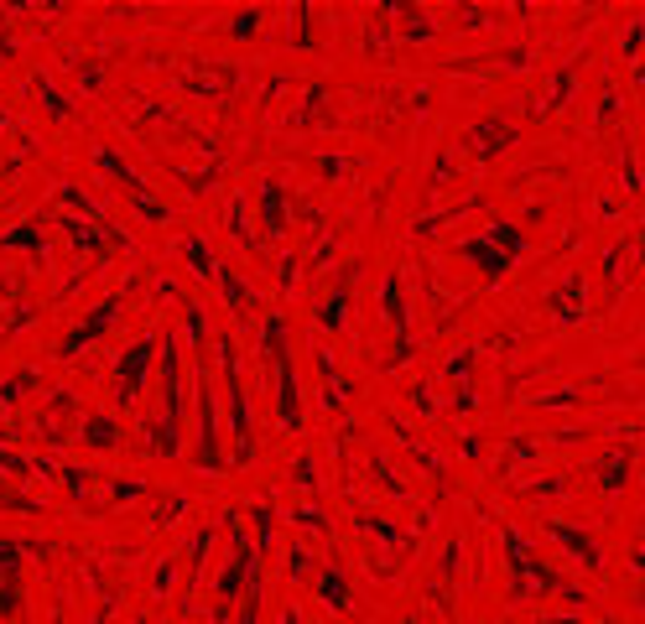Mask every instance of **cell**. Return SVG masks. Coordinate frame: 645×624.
<instances>
[{
    "label": "cell",
    "instance_id": "19",
    "mask_svg": "<svg viewBox=\"0 0 645 624\" xmlns=\"http://www.w3.org/2000/svg\"><path fill=\"white\" fill-rule=\"evenodd\" d=\"M573 84H578V63H562L557 78L547 84V94H541V104H536V115H562L567 99H573Z\"/></svg>",
    "mask_w": 645,
    "mask_h": 624
},
{
    "label": "cell",
    "instance_id": "3",
    "mask_svg": "<svg viewBox=\"0 0 645 624\" xmlns=\"http://www.w3.org/2000/svg\"><path fill=\"white\" fill-rule=\"evenodd\" d=\"M255 349H261V359L276 370V416L287 432H302V390H297V370H292V349H287V318L281 312H271V318L261 323V333H255Z\"/></svg>",
    "mask_w": 645,
    "mask_h": 624
},
{
    "label": "cell",
    "instance_id": "9",
    "mask_svg": "<svg viewBox=\"0 0 645 624\" xmlns=\"http://www.w3.org/2000/svg\"><path fill=\"white\" fill-rule=\"evenodd\" d=\"M120 307H125V292H115V297L99 302V307L89 312V318H84V323H79V328H73V333L63 338V344H58V359H73L79 349H89L94 338H105V333L115 328V318H120Z\"/></svg>",
    "mask_w": 645,
    "mask_h": 624
},
{
    "label": "cell",
    "instance_id": "32",
    "mask_svg": "<svg viewBox=\"0 0 645 624\" xmlns=\"http://www.w3.org/2000/svg\"><path fill=\"white\" fill-rule=\"evenodd\" d=\"M396 11L406 16V42H422V37L437 32V21H432L427 11H417V6H396Z\"/></svg>",
    "mask_w": 645,
    "mask_h": 624
},
{
    "label": "cell",
    "instance_id": "12",
    "mask_svg": "<svg viewBox=\"0 0 645 624\" xmlns=\"http://www.w3.org/2000/svg\"><path fill=\"white\" fill-rule=\"evenodd\" d=\"M469 141L479 146V162H500V156L521 141V130L500 115H479V120H469Z\"/></svg>",
    "mask_w": 645,
    "mask_h": 624
},
{
    "label": "cell",
    "instance_id": "17",
    "mask_svg": "<svg viewBox=\"0 0 645 624\" xmlns=\"http://www.w3.org/2000/svg\"><path fill=\"white\" fill-rule=\"evenodd\" d=\"M214 281H219V292H224L229 312H235V323H255V292H250V286H245V281H240L235 271L224 266V260H219V271H214Z\"/></svg>",
    "mask_w": 645,
    "mask_h": 624
},
{
    "label": "cell",
    "instance_id": "7",
    "mask_svg": "<svg viewBox=\"0 0 645 624\" xmlns=\"http://www.w3.org/2000/svg\"><path fill=\"white\" fill-rule=\"evenodd\" d=\"M380 307H385L391 333H396V349L385 359V370H401V364L417 359V344H411V307H406V286H401L396 271H385V281H380Z\"/></svg>",
    "mask_w": 645,
    "mask_h": 624
},
{
    "label": "cell",
    "instance_id": "41",
    "mask_svg": "<svg viewBox=\"0 0 645 624\" xmlns=\"http://www.w3.org/2000/svg\"><path fill=\"white\" fill-rule=\"evenodd\" d=\"M469 370H474V344H469V349H453V359H448L443 375H448L453 385H463V375H469Z\"/></svg>",
    "mask_w": 645,
    "mask_h": 624
},
{
    "label": "cell",
    "instance_id": "40",
    "mask_svg": "<svg viewBox=\"0 0 645 624\" xmlns=\"http://www.w3.org/2000/svg\"><path fill=\"white\" fill-rule=\"evenodd\" d=\"M640 42H645V16H635V21L625 26V37H619V58H625V63H630V58H635V47H640Z\"/></svg>",
    "mask_w": 645,
    "mask_h": 624
},
{
    "label": "cell",
    "instance_id": "50",
    "mask_svg": "<svg viewBox=\"0 0 645 624\" xmlns=\"http://www.w3.org/2000/svg\"><path fill=\"white\" fill-rule=\"evenodd\" d=\"M453 411H474V390H469V385L453 390Z\"/></svg>",
    "mask_w": 645,
    "mask_h": 624
},
{
    "label": "cell",
    "instance_id": "4",
    "mask_svg": "<svg viewBox=\"0 0 645 624\" xmlns=\"http://www.w3.org/2000/svg\"><path fill=\"white\" fill-rule=\"evenodd\" d=\"M198 364H193V375H198V442H193V468H203V474H219V468L229 463L224 458V442H219V422H214V380H209V349H193Z\"/></svg>",
    "mask_w": 645,
    "mask_h": 624
},
{
    "label": "cell",
    "instance_id": "46",
    "mask_svg": "<svg viewBox=\"0 0 645 624\" xmlns=\"http://www.w3.org/2000/svg\"><path fill=\"white\" fill-rule=\"evenodd\" d=\"M531 458H536V448H531V442L521 437V442H510V453H505V468H510V463H531Z\"/></svg>",
    "mask_w": 645,
    "mask_h": 624
},
{
    "label": "cell",
    "instance_id": "21",
    "mask_svg": "<svg viewBox=\"0 0 645 624\" xmlns=\"http://www.w3.org/2000/svg\"><path fill=\"white\" fill-rule=\"evenodd\" d=\"M79 437L89 442V448L110 453V448H120V422H115L110 411H89V416H84V427H79Z\"/></svg>",
    "mask_w": 645,
    "mask_h": 624
},
{
    "label": "cell",
    "instance_id": "22",
    "mask_svg": "<svg viewBox=\"0 0 645 624\" xmlns=\"http://www.w3.org/2000/svg\"><path fill=\"white\" fill-rule=\"evenodd\" d=\"M359 531L380 536L385 546H396V552H411V536L396 526V520H385V515H375V510H359Z\"/></svg>",
    "mask_w": 645,
    "mask_h": 624
},
{
    "label": "cell",
    "instance_id": "2",
    "mask_svg": "<svg viewBox=\"0 0 645 624\" xmlns=\"http://www.w3.org/2000/svg\"><path fill=\"white\" fill-rule=\"evenodd\" d=\"M157 344H162V411H157V422H146V453L177 458V448H183V411H188L183 354H177V333H162Z\"/></svg>",
    "mask_w": 645,
    "mask_h": 624
},
{
    "label": "cell",
    "instance_id": "23",
    "mask_svg": "<svg viewBox=\"0 0 645 624\" xmlns=\"http://www.w3.org/2000/svg\"><path fill=\"white\" fill-rule=\"evenodd\" d=\"M370 479H375V489H385V494H396V500H411V484L396 474V463L385 458V453H370Z\"/></svg>",
    "mask_w": 645,
    "mask_h": 624
},
{
    "label": "cell",
    "instance_id": "26",
    "mask_svg": "<svg viewBox=\"0 0 645 624\" xmlns=\"http://www.w3.org/2000/svg\"><path fill=\"white\" fill-rule=\"evenodd\" d=\"M318 370H323V385H328V390H323L328 411H339V406L354 396V385H349V380L339 385V370H333V354H328V349H318Z\"/></svg>",
    "mask_w": 645,
    "mask_h": 624
},
{
    "label": "cell",
    "instance_id": "53",
    "mask_svg": "<svg viewBox=\"0 0 645 624\" xmlns=\"http://www.w3.org/2000/svg\"><path fill=\"white\" fill-rule=\"evenodd\" d=\"M640 624H645V598H640Z\"/></svg>",
    "mask_w": 645,
    "mask_h": 624
},
{
    "label": "cell",
    "instance_id": "37",
    "mask_svg": "<svg viewBox=\"0 0 645 624\" xmlns=\"http://www.w3.org/2000/svg\"><path fill=\"white\" fill-rule=\"evenodd\" d=\"M292 47H313V6H292Z\"/></svg>",
    "mask_w": 645,
    "mask_h": 624
},
{
    "label": "cell",
    "instance_id": "15",
    "mask_svg": "<svg viewBox=\"0 0 645 624\" xmlns=\"http://www.w3.org/2000/svg\"><path fill=\"white\" fill-rule=\"evenodd\" d=\"M354 276H359V266H344V276L333 281V292L323 297V307H318V328H323V333H339V328L349 323V292H354Z\"/></svg>",
    "mask_w": 645,
    "mask_h": 624
},
{
    "label": "cell",
    "instance_id": "27",
    "mask_svg": "<svg viewBox=\"0 0 645 624\" xmlns=\"http://www.w3.org/2000/svg\"><path fill=\"white\" fill-rule=\"evenodd\" d=\"M250 520H255V552H261V562H266L271 536H276V505H271V500H255V505H250Z\"/></svg>",
    "mask_w": 645,
    "mask_h": 624
},
{
    "label": "cell",
    "instance_id": "24",
    "mask_svg": "<svg viewBox=\"0 0 645 624\" xmlns=\"http://www.w3.org/2000/svg\"><path fill=\"white\" fill-rule=\"evenodd\" d=\"M484 240L495 245V250H505L510 260H521V255H526V229H515L510 219H495V224L484 229Z\"/></svg>",
    "mask_w": 645,
    "mask_h": 624
},
{
    "label": "cell",
    "instance_id": "38",
    "mask_svg": "<svg viewBox=\"0 0 645 624\" xmlns=\"http://www.w3.org/2000/svg\"><path fill=\"white\" fill-rule=\"evenodd\" d=\"M37 380H42L37 370H16L11 380H0V401H6V406H11V401H21V390H32Z\"/></svg>",
    "mask_w": 645,
    "mask_h": 624
},
{
    "label": "cell",
    "instance_id": "11",
    "mask_svg": "<svg viewBox=\"0 0 645 624\" xmlns=\"http://www.w3.org/2000/svg\"><path fill=\"white\" fill-rule=\"evenodd\" d=\"M630 474H635V448H630V442H619V448H609V453L593 458V479H599V494H604L609 505L625 494Z\"/></svg>",
    "mask_w": 645,
    "mask_h": 624
},
{
    "label": "cell",
    "instance_id": "14",
    "mask_svg": "<svg viewBox=\"0 0 645 624\" xmlns=\"http://www.w3.org/2000/svg\"><path fill=\"white\" fill-rule=\"evenodd\" d=\"M453 255L474 260V266L484 271V286H500V281H505V271L515 266V260H510L505 250H495V245H489L484 234H469V240H458V245H453Z\"/></svg>",
    "mask_w": 645,
    "mask_h": 624
},
{
    "label": "cell",
    "instance_id": "54",
    "mask_svg": "<svg viewBox=\"0 0 645 624\" xmlns=\"http://www.w3.org/2000/svg\"><path fill=\"white\" fill-rule=\"evenodd\" d=\"M406 624H422V619H417V614H411V619H406Z\"/></svg>",
    "mask_w": 645,
    "mask_h": 624
},
{
    "label": "cell",
    "instance_id": "43",
    "mask_svg": "<svg viewBox=\"0 0 645 624\" xmlns=\"http://www.w3.org/2000/svg\"><path fill=\"white\" fill-rule=\"evenodd\" d=\"M292 484L313 494V489H318V463H313V458H297V463H292Z\"/></svg>",
    "mask_w": 645,
    "mask_h": 624
},
{
    "label": "cell",
    "instance_id": "6",
    "mask_svg": "<svg viewBox=\"0 0 645 624\" xmlns=\"http://www.w3.org/2000/svg\"><path fill=\"white\" fill-rule=\"evenodd\" d=\"M151 359H157V338H151V333L136 338V344L115 359V385H110L115 411H131V406L141 401V385H146V375H151Z\"/></svg>",
    "mask_w": 645,
    "mask_h": 624
},
{
    "label": "cell",
    "instance_id": "20",
    "mask_svg": "<svg viewBox=\"0 0 645 624\" xmlns=\"http://www.w3.org/2000/svg\"><path fill=\"white\" fill-rule=\"evenodd\" d=\"M385 427H391V432L401 437V448H406L411 458H417V463L427 468V474H432V484H437V489H443V494H448V468H443V463H437V458H432V448H422V442H417V437H411V432H406V427L396 422V416H385Z\"/></svg>",
    "mask_w": 645,
    "mask_h": 624
},
{
    "label": "cell",
    "instance_id": "34",
    "mask_svg": "<svg viewBox=\"0 0 645 624\" xmlns=\"http://www.w3.org/2000/svg\"><path fill=\"white\" fill-rule=\"evenodd\" d=\"M292 520H297L302 531H313V536H328V515H323V505H318V500L297 505V510H292Z\"/></svg>",
    "mask_w": 645,
    "mask_h": 624
},
{
    "label": "cell",
    "instance_id": "47",
    "mask_svg": "<svg viewBox=\"0 0 645 624\" xmlns=\"http://www.w3.org/2000/svg\"><path fill=\"white\" fill-rule=\"evenodd\" d=\"M318 172H323V177H344V172H349V162H344V156H323Z\"/></svg>",
    "mask_w": 645,
    "mask_h": 624
},
{
    "label": "cell",
    "instance_id": "8",
    "mask_svg": "<svg viewBox=\"0 0 645 624\" xmlns=\"http://www.w3.org/2000/svg\"><path fill=\"white\" fill-rule=\"evenodd\" d=\"M541 536L557 541L562 552H573V562H578L583 572H593V578L604 572V541L593 536V531H583V526H567V520L547 515V520H541Z\"/></svg>",
    "mask_w": 645,
    "mask_h": 624
},
{
    "label": "cell",
    "instance_id": "30",
    "mask_svg": "<svg viewBox=\"0 0 645 624\" xmlns=\"http://www.w3.org/2000/svg\"><path fill=\"white\" fill-rule=\"evenodd\" d=\"M261 26H266V11L250 6V11H240L235 21H229V37H235V42H250V37H261Z\"/></svg>",
    "mask_w": 645,
    "mask_h": 624
},
{
    "label": "cell",
    "instance_id": "48",
    "mask_svg": "<svg viewBox=\"0 0 645 624\" xmlns=\"http://www.w3.org/2000/svg\"><path fill=\"white\" fill-rule=\"evenodd\" d=\"M578 401V390H547V396H541V406H573Z\"/></svg>",
    "mask_w": 645,
    "mask_h": 624
},
{
    "label": "cell",
    "instance_id": "52",
    "mask_svg": "<svg viewBox=\"0 0 645 624\" xmlns=\"http://www.w3.org/2000/svg\"><path fill=\"white\" fill-rule=\"evenodd\" d=\"M281 624H302V614H297V609H287V614H281Z\"/></svg>",
    "mask_w": 645,
    "mask_h": 624
},
{
    "label": "cell",
    "instance_id": "44",
    "mask_svg": "<svg viewBox=\"0 0 645 624\" xmlns=\"http://www.w3.org/2000/svg\"><path fill=\"white\" fill-rule=\"evenodd\" d=\"M37 463H27L21 453H11V448H0V474H16V479H27Z\"/></svg>",
    "mask_w": 645,
    "mask_h": 624
},
{
    "label": "cell",
    "instance_id": "13",
    "mask_svg": "<svg viewBox=\"0 0 645 624\" xmlns=\"http://www.w3.org/2000/svg\"><path fill=\"white\" fill-rule=\"evenodd\" d=\"M583 292H588V276L583 271H567L552 292H547V307H552V318L562 323V328H573V323H583Z\"/></svg>",
    "mask_w": 645,
    "mask_h": 624
},
{
    "label": "cell",
    "instance_id": "10",
    "mask_svg": "<svg viewBox=\"0 0 645 624\" xmlns=\"http://www.w3.org/2000/svg\"><path fill=\"white\" fill-rule=\"evenodd\" d=\"M37 552L27 541H0V619H21V557Z\"/></svg>",
    "mask_w": 645,
    "mask_h": 624
},
{
    "label": "cell",
    "instance_id": "5",
    "mask_svg": "<svg viewBox=\"0 0 645 624\" xmlns=\"http://www.w3.org/2000/svg\"><path fill=\"white\" fill-rule=\"evenodd\" d=\"M219 364H224V385H229V416H235V463L245 468L255 458V427H250V396H245V380H240V354H235V338H219Z\"/></svg>",
    "mask_w": 645,
    "mask_h": 624
},
{
    "label": "cell",
    "instance_id": "45",
    "mask_svg": "<svg viewBox=\"0 0 645 624\" xmlns=\"http://www.w3.org/2000/svg\"><path fill=\"white\" fill-rule=\"evenodd\" d=\"M411 406H417L422 416H437V401H432V385H427V380L411 385Z\"/></svg>",
    "mask_w": 645,
    "mask_h": 624
},
{
    "label": "cell",
    "instance_id": "35",
    "mask_svg": "<svg viewBox=\"0 0 645 624\" xmlns=\"http://www.w3.org/2000/svg\"><path fill=\"white\" fill-rule=\"evenodd\" d=\"M32 89H37V99H42V110L47 115H58V120H68V99L53 89V84H47V78H32Z\"/></svg>",
    "mask_w": 645,
    "mask_h": 624
},
{
    "label": "cell",
    "instance_id": "18",
    "mask_svg": "<svg viewBox=\"0 0 645 624\" xmlns=\"http://www.w3.org/2000/svg\"><path fill=\"white\" fill-rule=\"evenodd\" d=\"M318 598L333 609V614H344L349 604H354V588H349V578H344V567L339 562H328L323 572H318Z\"/></svg>",
    "mask_w": 645,
    "mask_h": 624
},
{
    "label": "cell",
    "instance_id": "55",
    "mask_svg": "<svg viewBox=\"0 0 645 624\" xmlns=\"http://www.w3.org/2000/svg\"><path fill=\"white\" fill-rule=\"evenodd\" d=\"M604 624H619V619H604Z\"/></svg>",
    "mask_w": 645,
    "mask_h": 624
},
{
    "label": "cell",
    "instance_id": "29",
    "mask_svg": "<svg viewBox=\"0 0 645 624\" xmlns=\"http://www.w3.org/2000/svg\"><path fill=\"white\" fill-rule=\"evenodd\" d=\"M625 250H630V245H609V250H604V286H609V302H619V286H625Z\"/></svg>",
    "mask_w": 645,
    "mask_h": 624
},
{
    "label": "cell",
    "instance_id": "36",
    "mask_svg": "<svg viewBox=\"0 0 645 624\" xmlns=\"http://www.w3.org/2000/svg\"><path fill=\"white\" fill-rule=\"evenodd\" d=\"M313 562H318V557H313V552H307V546L297 541L292 552H287V578H292V583H302V578H313Z\"/></svg>",
    "mask_w": 645,
    "mask_h": 624
},
{
    "label": "cell",
    "instance_id": "25",
    "mask_svg": "<svg viewBox=\"0 0 645 624\" xmlns=\"http://www.w3.org/2000/svg\"><path fill=\"white\" fill-rule=\"evenodd\" d=\"M229 240H235L245 255H261V240L250 234V224H245V193H235L229 198Z\"/></svg>",
    "mask_w": 645,
    "mask_h": 624
},
{
    "label": "cell",
    "instance_id": "49",
    "mask_svg": "<svg viewBox=\"0 0 645 624\" xmlns=\"http://www.w3.org/2000/svg\"><path fill=\"white\" fill-rule=\"evenodd\" d=\"M458 453H463V458H484V442L469 432V437H458Z\"/></svg>",
    "mask_w": 645,
    "mask_h": 624
},
{
    "label": "cell",
    "instance_id": "28",
    "mask_svg": "<svg viewBox=\"0 0 645 624\" xmlns=\"http://www.w3.org/2000/svg\"><path fill=\"white\" fill-rule=\"evenodd\" d=\"M183 255H188V266H193V276H203V281H214V271H219V260L209 255V245H203L198 234H188V240H183Z\"/></svg>",
    "mask_w": 645,
    "mask_h": 624
},
{
    "label": "cell",
    "instance_id": "42",
    "mask_svg": "<svg viewBox=\"0 0 645 624\" xmlns=\"http://www.w3.org/2000/svg\"><path fill=\"white\" fill-rule=\"evenodd\" d=\"M557 494H567V479L562 474L541 479V484H526V500H557Z\"/></svg>",
    "mask_w": 645,
    "mask_h": 624
},
{
    "label": "cell",
    "instance_id": "16",
    "mask_svg": "<svg viewBox=\"0 0 645 624\" xmlns=\"http://www.w3.org/2000/svg\"><path fill=\"white\" fill-rule=\"evenodd\" d=\"M287 208H292L287 182L266 177V182H261V234H266V240H276V234L287 229Z\"/></svg>",
    "mask_w": 645,
    "mask_h": 624
},
{
    "label": "cell",
    "instance_id": "31",
    "mask_svg": "<svg viewBox=\"0 0 645 624\" xmlns=\"http://www.w3.org/2000/svg\"><path fill=\"white\" fill-rule=\"evenodd\" d=\"M619 115H625V104H619V89L609 84V89L599 94V110H593V130H609Z\"/></svg>",
    "mask_w": 645,
    "mask_h": 624
},
{
    "label": "cell",
    "instance_id": "39",
    "mask_svg": "<svg viewBox=\"0 0 645 624\" xmlns=\"http://www.w3.org/2000/svg\"><path fill=\"white\" fill-rule=\"evenodd\" d=\"M619 182H625V193H630V198H640V193H645V177H640V167L630 162V151H619Z\"/></svg>",
    "mask_w": 645,
    "mask_h": 624
},
{
    "label": "cell",
    "instance_id": "33",
    "mask_svg": "<svg viewBox=\"0 0 645 624\" xmlns=\"http://www.w3.org/2000/svg\"><path fill=\"white\" fill-rule=\"evenodd\" d=\"M209 541H214V531H198L193 546H188V588L203 578V562H209Z\"/></svg>",
    "mask_w": 645,
    "mask_h": 624
},
{
    "label": "cell",
    "instance_id": "1",
    "mask_svg": "<svg viewBox=\"0 0 645 624\" xmlns=\"http://www.w3.org/2000/svg\"><path fill=\"white\" fill-rule=\"evenodd\" d=\"M500 552H505V604H526L531 593H562L567 604H588V593L567 583L557 567L541 562L531 546H526V536L510 526V520L500 526Z\"/></svg>",
    "mask_w": 645,
    "mask_h": 624
},
{
    "label": "cell",
    "instance_id": "51",
    "mask_svg": "<svg viewBox=\"0 0 645 624\" xmlns=\"http://www.w3.org/2000/svg\"><path fill=\"white\" fill-rule=\"evenodd\" d=\"M630 567H635L640 578H645V552H640V546H635V552H630Z\"/></svg>",
    "mask_w": 645,
    "mask_h": 624
}]
</instances>
